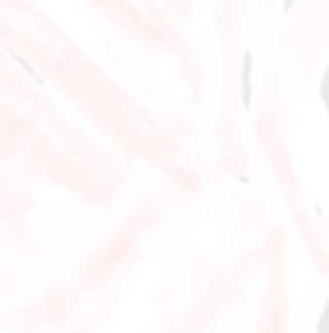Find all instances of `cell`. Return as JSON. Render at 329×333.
Returning a JSON list of instances; mask_svg holds the SVG:
<instances>
[{
  "instance_id": "6da1fadb",
  "label": "cell",
  "mask_w": 329,
  "mask_h": 333,
  "mask_svg": "<svg viewBox=\"0 0 329 333\" xmlns=\"http://www.w3.org/2000/svg\"><path fill=\"white\" fill-rule=\"evenodd\" d=\"M254 53L245 50L242 53V66H240V103L245 112H251V103H254V83H251V75H254Z\"/></svg>"
},
{
  "instance_id": "7a4b0ae2",
  "label": "cell",
  "mask_w": 329,
  "mask_h": 333,
  "mask_svg": "<svg viewBox=\"0 0 329 333\" xmlns=\"http://www.w3.org/2000/svg\"><path fill=\"white\" fill-rule=\"evenodd\" d=\"M5 53H7L9 57H12V62L16 64L18 69H21L23 73H25V75H30V80H32V83H37L39 87H42V89H44V87H46V80H44L42 75H39V71L34 69V64L30 62V60L25 57L23 53H18V50H14L12 46H5Z\"/></svg>"
},
{
  "instance_id": "3957f363",
  "label": "cell",
  "mask_w": 329,
  "mask_h": 333,
  "mask_svg": "<svg viewBox=\"0 0 329 333\" xmlns=\"http://www.w3.org/2000/svg\"><path fill=\"white\" fill-rule=\"evenodd\" d=\"M295 3L297 0H283V16H291V12H293V7H295Z\"/></svg>"
}]
</instances>
